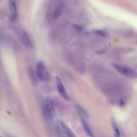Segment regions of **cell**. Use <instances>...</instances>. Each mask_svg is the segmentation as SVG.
<instances>
[{"instance_id":"obj_14","label":"cell","mask_w":137,"mask_h":137,"mask_svg":"<svg viewBox=\"0 0 137 137\" xmlns=\"http://www.w3.org/2000/svg\"><path fill=\"white\" fill-rule=\"evenodd\" d=\"M57 130H58V133L59 137H66V136L65 135V134L62 132V131L59 129V128H57Z\"/></svg>"},{"instance_id":"obj_4","label":"cell","mask_w":137,"mask_h":137,"mask_svg":"<svg viewBox=\"0 0 137 137\" xmlns=\"http://www.w3.org/2000/svg\"><path fill=\"white\" fill-rule=\"evenodd\" d=\"M55 83L58 92L60 95L62 97V98L66 101L69 100V96L68 95L67 93H66L64 86L63 84L61 79L58 77H55Z\"/></svg>"},{"instance_id":"obj_3","label":"cell","mask_w":137,"mask_h":137,"mask_svg":"<svg viewBox=\"0 0 137 137\" xmlns=\"http://www.w3.org/2000/svg\"><path fill=\"white\" fill-rule=\"evenodd\" d=\"M113 66L115 69L122 75L130 78H137V72L128 66L113 64Z\"/></svg>"},{"instance_id":"obj_2","label":"cell","mask_w":137,"mask_h":137,"mask_svg":"<svg viewBox=\"0 0 137 137\" xmlns=\"http://www.w3.org/2000/svg\"><path fill=\"white\" fill-rule=\"evenodd\" d=\"M36 73L38 79L42 82H48L50 79L49 73L43 62H38L36 64Z\"/></svg>"},{"instance_id":"obj_15","label":"cell","mask_w":137,"mask_h":137,"mask_svg":"<svg viewBox=\"0 0 137 137\" xmlns=\"http://www.w3.org/2000/svg\"><path fill=\"white\" fill-rule=\"evenodd\" d=\"M74 27H75L76 30H77L78 31H81L83 29V27L81 26L78 25H74Z\"/></svg>"},{"instance_id":"obj_17","label":"cell","mask_w":137,"mask_h":137,"mask_svg":"<svg viewBox=\"0 0 137 137\" xmlns=\"http://www.w3.org/2000/svg\"><path fill=\"white\" fill-rule=\"evenodd\" d=\"M1 137H2V136H1Z\"/></svg>"},{"instance_id":"obj_6","label":"cell","mask_w":137,"mask_h":137,"mask_svg":"<svg viewBox=\"0 0 137 137\" xmlns=\"http://www.w3.org/2000/svg\"><path fill=\"white\" fill-rule=\"evenodd\" d=\"M20 36L21 40L25 46L27 48H31L32 47V41L27 33L25 31H21Z\"/></svg>"},{"instance_id":"obj_10","label":"cell","mask_w":137,"mask_h":137,"mask_svg":"<svg viewBox=\"0 0 137 137\" xmlns=\"http://www.w3.org/2000/svg\"><path fill=\"white\" fill-rule=\"evenodd\" d=\"M63 10V5L62 4H61L58 5L55 8L54 12L53 13V18L54 19L58 18L62 13Z\"/></svg>"},{"instance_id":"obj_8","label":"cell","mask_w":137,"mask_h":137,"mask_svg":"<svg viewBox=\"0 0 137 137\" xmlns=\"http://www.w3.org/2000/svg\"><path fill=\"white\" fill-rule=\"evenodd\" d=\"M28 74H29L30 78L31 81V82L34 84L36 85L38 82V76L37 75L36 72L33 70L32 67L28 68Z\"/></svg>"},{"instance_id":"obj_1","label":"cell","mask_w":137,"mask_h":137,"mask_svg":"<svg viewBox=\"0 0 137 137\" xmlns=\"http://www.w3.org/2000/svg\"><path fill=\"white\" fill-rule=\"evenodd\" d=\"M41 110L44 118L47 120L53 119L55 115V109L53 102L51 99L47 98L42 104Z\"/></svg>"},{"instance_id":"obj_12","label":"cell","mask_w":137,"mask_h":137,"mask_svg":"<svg viewBox=\"0 0 137 137\" xmlns=\"http://www.w3.org/2000/svg\"><path fill=\"white\" fill-rule=\"evenodd\" d=\"M111 124L112 126V128L114 130V132H115V137H121V133H120L118 127L114 119L111 120Z\"/></svg>"},{"instance_id":"obj_7","label":"cell","mask_w":137,"mask_h":137,"mask_svg":"<svg viewBox=\"0 0 137 137\" xmlns=\"http://www.w3.org/2000/svg\"><path fill=\"white\" fill-rule=\"evenodd\" d=\"M9 8L11 13V19L15 21L18 16V9H17V3L15 1L11 0L9 2Z\"/></svg>"},{"instance_id":"obj_11","label":"cell","mask_w":137,"mask_h":137,"mask_svg":"<svg viewBox=\"0 0 137 137\" xmlns=\"http://www.w3.org/2000/svg\"><path fill=\"white\" fill-rule=\"evenodd\" d=\"M76 109L79 113V115L83 118H87L88 117V114L84 108L79 105L76 106Z\"/></svg>"},{"instance_id":"obj_5","label":"cell","mask_w":137,"mask_h":137,"mask_svg":"<svg viewBox=\"0 0 137 137\" xmlns=\"http://www.w3.org/2000/svg\"><path fill=\"white\" fill-rule=\"evenodd\" d=\"M57 128L60 129L63 132L66 137H76L70 128L67 125L62 121H58L57 123Z\"/></svg>"},{"instance_id":"obj_13","label":"cell","mask_w":137,"mask_h":137,"mask_svg":"<svg viewBox=\"0 0 137 137\" xmlns=\"http://www.w3.org/2000/svg\"><path fill=\"white\" fill-rule=\"evenodd\" d=\"M93 33L96 34V35H98L103 37H106L108 36V33L105 30H96L93 31Z\"/></svg>"},{"instance_id":"obj_16","label":"cell","mask_w":137,"mask_h":137,"mask_svg":"<svg viewBox=\"0 0 137 137\" xmlns=\"http://www.w3.org/2000/svg\"><path fill=\"white\" fill-rule=\"evenodd\" d=\"M106 52L105 51V49H101L100 50H99L98 51H97L96 53L98 54H103L104 53H105Z\"/></svg>"},{"instance_id":"obj_9","label":"cell","mask_w":137,"mask_h":137,"mask_svg":"<svg viewBox=\"0 0 137 137\" xmlns=\"http://www.w3.org/2000/svg\"><path fill=\"white\" fill-rule=\"evenodd\" d=\"M82 123L83 125V128L85 130V131L87 133V134L90 136V137H95L94 134L93 133V132L92 131V130H90V129L89 128L88 125L87 124V123L86 122L84 119H83L82 121Z\"/></svg>"}]
</instances>
